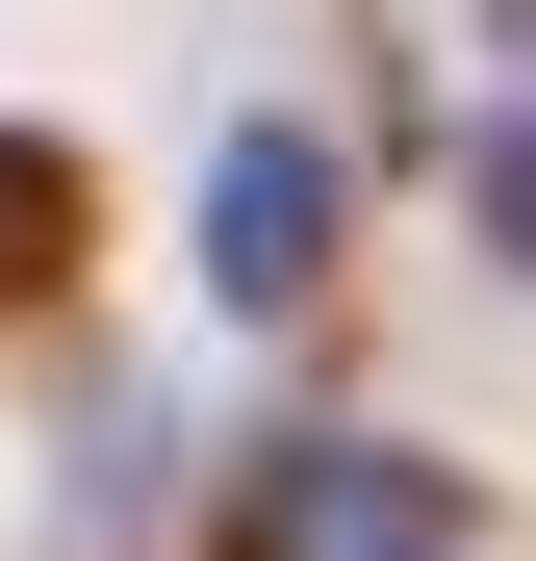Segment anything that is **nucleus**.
<instances>
[{
	"instance_id": "f257e3e1",
	"label": "nucleus",
	"mask_w": 536,
	"mask_h": 561,
	"mask_svg": "<svg viewBox=\"0 0 536 561\" xmlns=\"http://www.w3.org/2000/svg\"><path fill=\"white\" fill-rule=\"evenodd\" d=\"M230 307H282V280H307V230H332V179H307V128H230Z\"/></svg>"
}]
</instances>
